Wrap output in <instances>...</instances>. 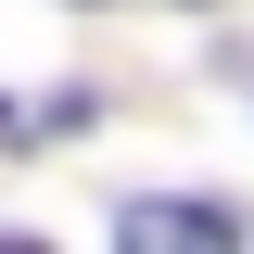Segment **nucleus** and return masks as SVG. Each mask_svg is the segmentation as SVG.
Wrapping results in <instances>:
<instances>
[{
    "mask_svg": "<svg viewBox=\"0 0 254 254\" xmlns=\"http://www.w3.org/2000/svg\"><path fill=\"white\" fill-rule=\"evenodd\" d=\"M127 242L140 254H216V242H242V216H229V203H127Z\"/></svg>",
    "mask_w": 254,
    "mask_h": 254,
    "instance_id": "obj_1",
    "label": "nucleus"
},
{
    "mask_svg": "<svg viewBox=\"0 0 254 254\" xmlns=\"http://www.w3.org/2000/svg\"><path fill=\"white\" fill-rule=\"evenodd\" d=\"M64 127H89V102H0V140H64Z\"/></svg>",
    "mask_w": 254,
    "mask_h": 254,
    "instance_id": "obj_2",
    "label": "nucleus"
}]
</instances>
